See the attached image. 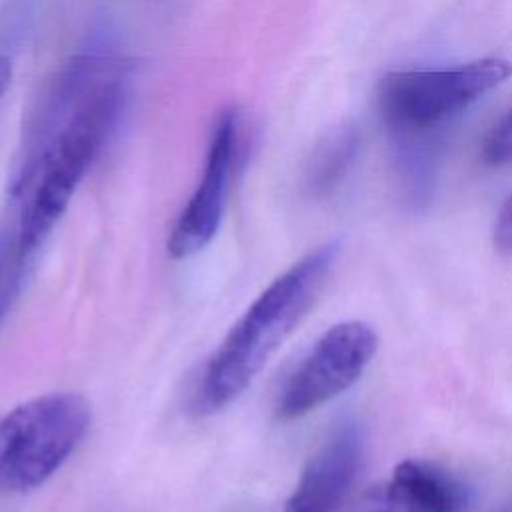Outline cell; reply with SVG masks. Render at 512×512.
Returning a JSON list of instances; mask_svg holds the SVG:
<instances>
[{
	"label": "cell",
	"instance_id": "obj_13",
	"mask_svg": "<svg viewBox=\"0 0 512 512\" xmlns=\"http://www.w3.org/2000/svg\"><path fill=\"white\" fill-rule=\"evenodd\" d=\"M10 78H12V62L8 56L0 54V100L10 84Z\"/></svg>",
	"mask_w": 512,
	"mask_h": 512
},
{
	"label": "cell",
	"instance_id": "obj_10",
	"mask_svg": "<svg viewBox=\"0 0 512 512\" xmlns=\"http://www.w3.org/2000/svg\"><path fill=\"white\" fill-rule=\"evenodd\" d=\"M28 260L30 258H26L18 250L16 232H0V326L22 288L24 268Z\"/></svg>",
	"mask_w": 512,
	"mask_h": 512
},
{
	"label": "cell",
	"instance_id": "obj_8",
	"mask_svg": "<svg viewBox=\"0 0 512 512\" xmlns=\"http://www.w3.org/2000/svg\"><path fill=\"white\" fill-rule=\"evenodd\" d=\"M468 486L436 462L402 460L364 512H466Z\"/></svg>",
	"mask_w": 512,
	"mask_h": 512
},
{
	"label": "cell",
	"instance_id": "obj_9",
	"mask_svg": "<svg viewBox=\"0 0 512 512\" xmlns=\"http://www.w3.org/2000/svg\"><path fill=\"white\" fill-rule=\"evenodd\" d=\"M358 132L350 126L338 128L328 134L312 152L304 182L306 190L314 196H326L334 192L340 182L346 178L350 166L358 154Z\"/></svg>",
	"mask_w": 512,
	"mask_h": 512
},
{
	"label": "cell",
	"instance_id": "obj_4",
	"mask_svg": "<svg viewBox=\"0 0 512 512\" xmlns=\"http://www.w3.org/2000/svg\"><path fill=\"white\" fill-rule=\"evenodd\" d=\"M512 74V62L482 58L444 70L390 72L378 84V108L402 136H422L460 114Z\"/></svg>",
	"mask_w": 512,
	"mask_h": 512
},
{
	"label": "cell",
	"instance_id": "obj_5",
	"mask_svg": "<svg viewBox=\"0 0 512 512\" xmlns=\"http://www.w3.org/2000/svg\"><path fill=\"white\" fill-rule=\"evenodd\" d=\"M378 348L370 324L346 320L330 326L286 380L276 414L296 420L348 390L366 370Z\"/></svg>",
	"mask_w": 512,
	"mask_h": 512
},
{
	"label": "cell",
	"instance_id": "obj_7",
	"mask_svg": "<svg viewBox=\"0 0 512 512\" xmlns=\"http://www.w3.org/2000/svg\"><path fill=\"white\" fill-rule=\"evenodd\" d=\"M364 436L354 420H342L306 462L284 512H338L362 464Z\"/></svg>",
	"mask_w": 512,
	"mask_h": 512
},
{
	"label": "cell",
	"instance_id": "obj_1",
	"mask_svg": "<svg viewBox=\"0 0 512 512\" xmlns=\"http://www.w3.org/2000/svg\"><path fill=\"white\" fill-rule=\"evenodd\" d=\"M338 252V242L314 248L258 294L210 356L194 394L196 414L226 408L254 382L318 300Z\"/></svg>",
	"mask_w": 512,
	"mask_h": 512
},
{
	"label": "cell",
	"instance_id": "obj_14",
	"mask_svg": "<svg viewBox=\"0 0 512 512\" xmlns=\"http://www.w3.org/2000/svg\"><path fill=\"white\" fill-rule=\"evenodd\" d=\"M500 512H510V510H500Z\"/></svg>",
	"mask_w": 512,
	"mask_h": 512
},
{
	"label": "cell",
	"instance_id": "obj_12",
	"mask_svg": "<svg viewBox=\"0 0 512 512\" xmlns=\"http://www.w3.org/2000/svg\"><path fill=\"white\" fill-rule=\"evenodd\" d=\"M494 246L502 254H512V194L506 198L496 216Z\"/></svg>",
	"mask_w": 512,
	"mask_h": 512
},
{
	"label": "cell",
	"instance_id": "obj_11",
	"mask_svg": "<svg viewBox=\"0 0 512 512\" xmlns=\"http://www.w3.org/2000/svg\"><path fill=\"white\" fill-rule=\"evenodd\" d=\"M482 158L492 166L512 162V108L486 134L482 144Z\"/></svg>",
	"mask_w": 512,
	"mask_h": 512
},
{
	"label": "cell",
	"instance_id": "obj_2",
	"mask_svg": "<svg viewBox=\"0 0 512 512\" xmlns=\"http://www.w3.org/2000/svg\"><path fill=\"white\" fill-rule=\"evenodd\" d=\"M124 98V78L118 72L84 100L54 140L16 230L18 250L26 258L38 250L66 212L86 170L110 136Z\"/></svg>",
	"mask_w": 512,
	"mask_h": 512
},
{
	"label": "cell",
	"instance_id": "obj_3",
	"mask_svg": "<svg viewBox=\"0 0 512 512\" xmlns=\"http://www.w3.org/2000/svg\"><path fill=\"white\" fill-rule=\"evenodd\" d=\"M92 420L76 392H48L0 416V494L40 488L72 456Z\"/></svg>",
	"mask_w": 512,
	"mask_h": 512
},
{
	"label": "cell",
	"instance_id": "obj_6",
	"mask_svg": "<svg viewBox=\"0 0 512 512\" xmlns=\"http://www.w3.org/2000/svg\"><path fill=\"white\" fill-rule=\"evenodd\" d=\"M238 142V122L236 112L226 110L212 132L208 146L206 166L200 184L190 196L188 204L180 212L168 242L166 250L174 260H184L198 254L206 248L216 236L230 188L236 144Z\"/></svg>",
	"mask_w": 512,
	"mask_h": 512
}]
</instances>
